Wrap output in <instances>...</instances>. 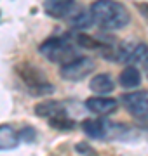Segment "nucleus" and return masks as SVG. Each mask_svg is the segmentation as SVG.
<instances>
[{
  "instance_id": "2",
  "label": "nucleus",
  "mask_w": 148,
  "mask_h": 156,
  "mask_svg": "<svg viewBox=\"0 0 148 156\" xmlns=\"http://www.w3.org/2000/svg\"><path fill=\"white\" fill-rule=\"evenodd\" d=\"M39 52L47 61L59 62L63 66L77 57V44L73 40V35H57L44 40L39 47Z\"/></svg>"
},
{
  "instance_id": "3",
  "label": "nucleus",
  "mask_w": 148,
  "mask_h": 156,
  "mask_svg": "<svg viewBox=\"0 0 148 156\" xmlns=\"http://www.w3.org/2000/svg\"><path fill=\"white\" fill-rule=\"evenodd\" d=\"M66 102L63 101H46L35 106V113L39 116L46 118L49 125L54 128H61V130H70L73 128L75 122L70 116V111L66 109Z\"/></svg>"
},
{
  "instance_id": "8",
  "label": "nucleus",
  "mask_w": 148,
  "mask_h": 156,
  "mask_svg": "<svg viewBox=\"0 0 148 156\" xmlns=\"http://www.w3.org/2000/svg\"><path fill=\"white\" fill-rule=\"evenodd\" d=\"M44 11L51 17L65 19V17L75 16L80 9L75 2H70V0H47L44 2Z\"/></svg>"
},
{
  "instance_id": "4",
  "label": "nucleus",
  "mask_w": 148,
  "mask_h": 156,
  "mask_svg": "<svg viewBox=\"0 0 148 156\" xmlns=\"http://www.w3.org/2000/svg\"><path fill=\"white\" fill-rule=\"evenodd\" d=\"M17 76L21 78V82L24 83V87L28 89L30 94L33 95H47L54 92V85L47 80V76L44 75L42 69H39L37 66L30 64V62H21L16 68Z\"/></svg>"
},
{
  "instance_id": "10",
  "label": "nucleus",
  "mask_w": 148,
  "mask_h": 156,
  "mask_svg": "<svg viewBox=\"0 0 148 156\" xmlns=\"http://www.w3.org/2000/svg\"><path fill=\"white\" fill-rule=\"evenodd\" d=\"M119 106L117 99L112 97H105V95H96V97H89L86 101V108L94 115H110L113 113Z\"/></svg>"
},
{
  "instance_id": "14",
  "label": "nucleus",
  "mask_w": 148,
  "mask_h": 156,
  "mask_svg": "<svg viewBox=\"0 0 148 156\" xmlns=\"http://www.w3.org/2000/svg\"><path fill=\"white\" fill-rule=\"evenodd\" d=\"M70 23L73 24L75 28H79V30H86L87 26H91L92 24V17H91V12H87V11H79L75 16L70 17Z\"/></svg>"
},
{
  "instance_id": "12",
  "label": "nucleus",
  "mask_w": 148,
  "mask_h": 156,
  "mask_svg": "<svg viewBox=\"0 0 148 156\" xmlns=\"http://www.w3.org/2000/svg\"><path fill=\"white\" fill-rule=\"evenodd\" d=\"M91 90L92 92H96V94H108V92H112L113 90V80H112V76L110 75H106V73H99V75H96V76L91 80Z\"/></svg>"
},
{
  "instance_id": "16",
  "label": "nucleus",
  "mask_w": 148,
  "mask_h": 156,
  "mask_svg": "<svg viewBox=\"0 0 148 156\" xmlns=\"http://www.w3.org/2000/svg\"><path fill=\"white\" fill-rule=\"evenodd\" d=\"M138 9H139V12L143 14V17L148 21V4H139V5H138Z\"/></svg>"
},
{
  "instance_id": "11",
  "label": "nucleus",
  "mask_w": 148,
  "mask_h": 156,
  "mask_svg": "<svg viewBox=\"0 0 148 156\" xmlns=\"http://www.w3.org/2000/svg\"><path fill=\"white\" fill-rule=\"evenodd\" d=\"M19 132L12 125H0V151H11L19 146Z\"/></svg>"
},
{
  "instance_id": "6",
  "label": "nucleus",
  "mask_w": 148,
  "mask_h": 156,
  "mask_svg": "<svg viewBox=\"0 0 148 156\" xmlns=\"http://www.w3.org/2000/svg\"><path fill=\"white\" fill-rule=\"evenodd\" d=\"M112 57H115V61L125 62V64H134L148 57V45L143 42H122L113 50Z\"/></svg>"
},
{
  "instance_id": "17",
  "label": "nucleus",
  "mask_w": 148,
  "mask_h": 156,
  "mask_svg": "<svg viewBox=\"0 0 148 156\" xmlns=\"http://www.w3.org/2000/svg\"><path fill=\"white\" fill-rule=\"evenodd\" d=\"M145 71H146V76H148V57L145 59Z\"/></svg>"
},
{
  "instance_id": "7",
  "label": "nucleus",
  "mask_w": 148,
  "mask_h": 156,
  "mask_svg": "<svg viewBox=\"0 0 148 156\" xmlns=\"http://www.w3.org/2000/svg\"><path fill=\"white\" fill-rule=\"evenodd\" d=\"M120 99H122L124 108L132 116L148 118V90L129 92V94H124Z\"/></svg>"
},
{
  "instance_id": "1",
  "label": "nucleus",
  "mask_w": 148,
  "mask_h": 156,
  "mask_svg": "<svg viewBox=\"0 0 148 156\" xmlns=\"http://www.w3.org/2000/svg\"><path fill=\"white\" fill-rule=\"evenodd\" d=\"M92 23H96L103 30H120L127 26L131 21L129 11L119 2L99 0L91 5Z\"/></svg>"
},
{
  "instance_id": "15",
  "label": "nucleus",
  "mask_w": 148,
  "mask_h": 156,
  "mask_svg": "<svg viewBox=\"0 0 148 156\" xmlns=\"http://www.w3.org/2000/svg\"><path fill=\"white\" fill-rule=\"evenodd\" d=\"M17 132H19V140H24V142H33L37 135L31 127H24L23 130H17Z\"/></svg>"
},
{
  "instance_id": "13",
  "label": "nucleus",
  "mask_w": 148,
  "mask_h": 156,
  "mask_svg": "<svg viewBox=\"0 0 148 156\" xmlns=\"http://www.w3.org/2000/svg\"><path fill=\"white\" fill-rule=\"evenodd\" d=\"M119 82H120V85H122L124 89H136L138 85L141 83V73L138 71L136 68L129 66L120 73Z\"/></svg>"
},
{
  "instance_id": "5",
  "label": "nucleus",
  "mask_w": 148,
  "mask_h": 156,
  "mask_svg": "<svg viewBox=\"0 0 148 156\" xmlns=\"http://www.w3.org/2000/svg\"><path fill=\"white\" fill-rule=\"evenodd\" d=\"M94 68H96V61H94L92 57L77 56L70 62L63 64L59 73H61V76L65 78V80L79 82V80H82V78H86L91 71H94Z\"/></svg>"
},
{
  "instance_id": "9",
  "label": "nucleus",
  "mask_w": 148,
  "mask_h": 156,
  "mask_svg": "<svg viewBox=\"0 0 148 156\" xmlns=\"http://www.w3.org/2000/svg\"><path fill=\"white\" fill-rule=\"evenodd\" d=\"M112 123L106 120H99V118H87L82 122V130L87 137L91 139H106L112 130Z\"/></svg>"
}]
</instances>
